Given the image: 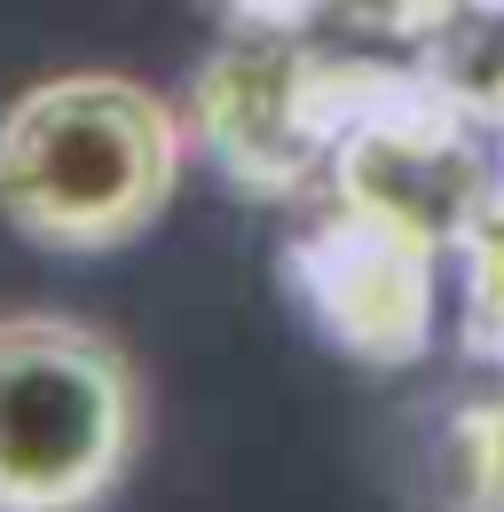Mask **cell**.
<instances>
[{"instance_id": "2", "label": "cell", "mask_w": 504, "mask_h": 512, "mask_svg": "<svg viewBox=\"0 0 504 512\" xmlns=\"http://www.w3.org/2000/svg\"><path fill=\"white\" fill-rule=\"evenodd\" d=\"M142 434L119 339L71 316H0V512H95Z\"/></svg>"}, {"instance_id": "3", "label": "cell", "mask_w": 504, "mask_h": 512, "mask_svg": "<svg viewBox=\"0 0 504 512\" xmlns=\"http://www.w3.org/2000/svg\"><path fill=\"white\" fill-rule=\"evenodd\" d=\"M292 276L323 331L363 363H410L434 316V237L410 205L378 190H347L292 245Z\"/></svg>"}, {"instance_id": "1", "label": "cell", "mask_w": 504, "mask_h": 512, "mask_svg": "<svg viewBox=\"0 0 504 512\" xmlns=\"http://www.w3.org/2000/svg\"><path fill=\"white\" fill-rule=\"evenodd\" d=\"M182 111L126 71H63L0 111V213L48 253H111L182 190Z\"/></svg>"}]
</instances>
